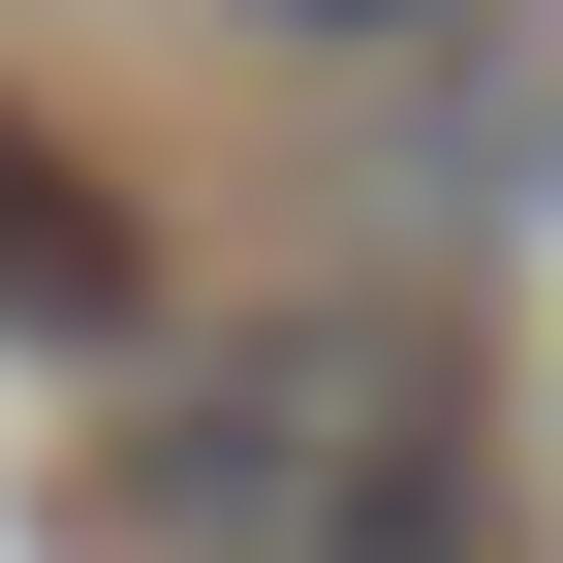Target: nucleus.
<instances>
[{"label":"nucleus","mask_w":563,"mask_h":563,"mask_svg":"<svg viewBox=\"0 0 563 563\" xmlns=\"http://www.w3.org/2000/svg\"><path fill=\"white\" fill-rule=\"evenodd\" d=\"M125 532L157 563H501V470H470V376L407 313H251L157 376Z\"/></svg>","instance_id":"obj_1"},{"label":"nucleus","mask_w":563,"mask_h":563,"mask_svg":"<svg viewBox=\"0 0 563 563\" xmlns=\"http://www.w3.org/2000/svg\"><path fill=\"white\" fill-rule=\"evenodd\" d=\"M251 32H470V0H251Z\"/></svg>","instance_id":"obj_3"},{"label":"nucleus","mask_w":563,"mask_h":563,"mask_svg":"<svg viewBox=\"0 0 563 563\" xmlns=\"http://www.w3.org/2000/svg\"><path fill=\"white\" fill-rule=\"evenodd\" d=\"M157 313V251H125V188L63 157V125H0V344H125Z\"/></svg>","instance_id":"obj_2"}]
</instances>
